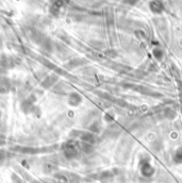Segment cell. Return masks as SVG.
Returning a JSON list of instances; mask_svg holds the SVG:
<instances>
[{
    "label": "cell",
    "instance_id": "cell-1",
    "mask_svg": "<svg viewBox=\"0 0 182 183\" xmlns=\"http://www.w3.org/2000/svg\"><path fill=\"white\" fill-rule=\"evenodd\" d=\"M175 160L178 161V162L182 160V150L181 149L177 151V153H176V155H175Z\"/></svg>",
    "mask_w": 182,
    "mask_h": 183
}]
</instances>
